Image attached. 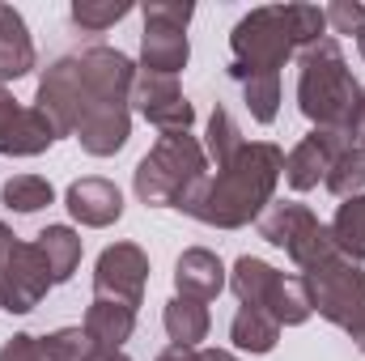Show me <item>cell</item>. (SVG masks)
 <instances>
[{
  "instance_id": "41",
  "label": "cell",
  "mask_w": 365,
  "mask_h": 361,
  "mask_svg": "<svg viewBox=\"0 0 365 361\" xmlns=\"http://www.w3.org/2000/svg\"><path fill=\"white\" fill-rule=\"evenodd\" d=\"M353 345H357V349H361V353H365V327H361V332H357V336H353Z\"/></svg>"
},
{
  "instance_id": "9",
  "label": "cell",
  "mask_w": 365,
  "mask_h": 361,
  "mask_svg": "<svg viewBox=\"0 0 365 361\" xmlns=\"http://www.w3.org/2000/svg\"><path fill=\"white\" fill-rule=\"evenodd\" d=\"M149 280V255L136 243H115L98 255L93 268V298H110L123 306H140Z\"/></svg>"
},
{
  "instance_id": "12",
  "label": "cell",
  "mask_w": 365,
  "mask_h": 361,
  "mask_svg": "<svg viewBox=\"0 0 365 361\" xmlns=\"http://www.w3.org/2000/svg\"><path fill=\"white\" fill-rule=\"evenodd\" d=\"M90 158H110L128 145L132 136V106H110V102H90L81 111V123L73 132Z\"/></svg>"
},
{
  "instance_id": "21",
  "label": "cell",
  "mask_w": 365,
  "mask_h": 361,
  "mask_svg": "<svg viewBox=\"0 0 365 361\" xmlns=\"http://www.w3.org/2000/svg\"><path fill=\"white\" fill-rule=\"evenodd\" d=\"M162 327L170 336V345L179 349H200V340L208 336V306L191 302V298H170L162 310Z\"/></svg>"
},
{
  "instance_id": "31",
  "label": "cell",
  "mask_w": 365,
  "mask_h": 361,
  "mask_svg": "<svg viewBox=\"0 0 365 361\" xmlns=\"http://www.w3.org/2000/svg\"><path fill=\"white\" fill-rule=\"evenodd\" d=\"M43 349H47V361H90L98 353L86 327H56L51 336H43Z\"/></svg>"
},
{
  "instance_id": "34",
  "label": "cell",
  "mask_w": 365,
  "mask_h": 361,
  "mask_svg": "<svg viewBox=\"0 0 365 361\" xmlns=\"http://www.w3.org/2000/svg\"><path fill=\"white\" fill-rule=\"evenodd\" d=\"M0 361H47V349H43V340H38V336H26V332H17L13 340H4Z\"/></svg>"
},
{
  "instance_id": "20",
  "label": "cell",
  "mask_w": 365,
  "mask_h": 361,
  "mask_svg": "<svg viewBox=\"0 0 365 361\" xmlns=\"http://www.w3.org/2000/svg\"><path fill=\"white\" fill-rule=\"evenodd\" d=\"M264 310L272 315L280 327H302V323L314 315V306H310V289H306L302 272H297V276H289V272L276 276V285H272V293H268V302H264Z\"/></svg>"
},
{
  "instance_id": "24",
  "label": "cell",
  "mask_w": 365,
  "mask_h": 361,
  "mask_svg": "<svg viewBox=\"0 0 365 361\" xmlns=\"http://www.w3.org/2000/svg\"><path fill=\"white\" fill-rule=\"evenodd\" d=\"M331 238H336V247H340V255L344 260H353V264H361L365 260V195H353V200H344L340 208H336V217H331Z\"/></svg>"
},
{
  "instance_id": "32",
  "label": "cell",
  "mask_w": 365,
  "mask_h": 361,
  "mask_svg": "<svg viewBox=\"0 0 365 361\" xmlns=\"http://www.w3.org/2000/svg\"><path fill=\"white\" fill-rule=\"evenodd\" d=\"M323 13H327V34H361L365 30V4L357 0H336Z\"/></svg>"
},
{
  "instance_id": "19",
  "label": "cell",
  "mask_w": 365,
  "mask_h": 361,
  "mask_svg": "<svg viewBox=\"0 0 365 361\" xmlns=\"http://www.w3.org/2000/svg\"><path fill=\"white\" fill-rule=\"evenodd\" d=\"M230 340H234V349H242L251 357H264V353H272L276 340H280V323L268 310H259V306H238V315L230 323Z\"/></svg>"
},
{
  "instance_id": "36",
  "label": "cell",
  "mask_w": 365,
  "mask_h": 361,
  "mask_svg": "<svg viewBox=\"0 0 365 361\" xmlns=\"http://www.w3.org/2000/svg\"><path fill=\"white\" fill-rule=\"evenodd\" d=\"M349 141H353V145L365 153V102H361V111L353 115V123H349Z\"/></svg>"
},
{
  "instance_id": "28",
  "label": "cell",
  "mask_w": 365,
  "mask_h": 361,
  "mask_svg": "<svg viewBox=\"0 0 365 361\" xmlns=\"http://www.w3.org/2000/svg\"><path fill=\"white\" fill-rule=\"evenodd\" d=\"M0 200L13 213H38V208H47L56 200V187L43 179V175H13V179L0 187Z\"/></svg>"
},
{
  "instance_id": "17",
  "label": "cell",
  "mask_w": 365,
  "mask_h": 361,
  "mask_svg": "<svg viewBox=\"0 0 365 361\" xmlns=\"http://www.w3.org/2000/svg\"><path fill=\"white\" fill-rule=\"evenodd\" d=\"M34 60L38 56H34V39H30L26 17L13 4H0V86L34 73Z\"/></svg>"
},
{
  "instance_id": "13",
  "label": "cell",
  "mask_w": 365,
  "mask_h": 361,
  "mask_svg": "<svg viewBox=\"0 0 365 361\" xmlns=\"http://www.w3.org/2000/svg\"><path fill=\"white\" fill-rule=\"evenodd\" d=\"M64 204H68V213H73L81 225H90V230H106V225H115V221L123 217V191L110 179H98V175L68 183Z\"/></svg>"
},
{
  "instance_id": "23",
  "label": "cell",
  "mask_w": 365,
  "mask_h": 361,
  "mask_svg": "<svg viewBox=\"0 0 365 361\" xmlns=\"http://www.w3.org/2000/svg\"><path fill=\"white\" fill-rule=\"evenodd\" d=\"M276 276H280V272H276L272 264H264V260H255V255H242V260L234 264V272H230V289H234V298H238L242 306H259V310H264Z\"/></svg>"
},
{
  "instance_id": "6",
  "label": "cell",
  "mask_w": 365,
  "mask_h": 361,
  "mask_svg": "<svg viewBox=\"0 0 365 361\" xmlns=\"http://www.w3.org/2000/svg\"><path fill=\"white\" fill-rule=\"evenodd\" d=\"M128 106L140 111L158 132H191V123H195V106L182 98L179 77H166V73L136 68V81H132V93H128Z\"/></svg>"
},
{
  "instance_id": "37",
  "label": "cell",
  "mask_w": 365,
  "mask_h": 361,
  "mask_svg": "<svg viewBox=\"0 0 365 361\" xmlns=\"http://www.w3.org/2000/svg\"><path fill=\"white\" fill-rule=\"evenodd\" d=\"M191 361H238L230 349H191Z\"/></svg>"
},
{
  "instance_id": "2",
  "label": "cell",
  "mask_w": 365,
  "mask_h": 361,
  "mask_svg": "<svg viewBox=\"0 0 365 361\" xmlns=\"http://www.w3.org/2000/svg\"><path fill=\"white\" fill-rule=\"evenodd\" d=\"M361 102L365 90L357 86V77L344 64V51L331 34L302 51V60H297V106L314 128L349 132Z\"/></svg>"
},
{
  "instance_id": "35",
  "label": "cell",
  "mask_w": 365,
  "mask_h": 361,
  "mask_svg": "<svg viewBox=\"0 0 365 361\" xmlns=\"http://www.w3.org/2000/svg\"><path fill=\"white\" fill-rule=\"evenodd\" d=\"M21 115H26V106H21L13 93L0 86V153H4V145H9V136H13V128L21 123Z\"/></svg>"
},
{
  "instance_id": "25",
  "label": "cell",
  "mask_w": 365,
  "mask_h": 361,
  "mask_svg": "<svg viewBox=\"0 0 365 361\" xmlns=\"http://www.w3.org/2000/svg\"><path fill=\"white\" fill-rule=\"evenodd\" d=\"M230 77L242 86L251 119L255 123H272L276 111H280V77L276 73H230Z\"/></svg>"
},
{
  "instance_id": "43",
  "label": "cell",
  "mask_w": 365,
  "mask_h": 361,
  "mask_svg": "<svg viewBox=\"0 0 365 361\" xmlns=\"http://www.w3.org/2000/svg\"><path fill=\"white\" fill-rule=\"evenodd\" d=\"M0 310H4V306H0Z\"/></svg>"
},
{
  "instance_id": "27",
  "label": "cell",
  "mask_w": 365,
  "mask_h": 361,
  "mask_svg": "<svg viewBox=\"0 0 365 361\" xmlns=\"http://www.w3.org/2000/svg\"><path fill=\"white\" fill-rule=\"evenodd\" d=\"M323 187H327L331 195H340V200L365 195V153L357 149V145H349V149H340V153L331 158Z\"/></svg>"
},
{
  "instance_id": "40",
  "label": "cell",
  "mask_w": 365,
  "mask_h": 361,
  "mask_svg": "<svg viewBox=\"0 0 365 361\" xmlns=\"http://www.w3.org/2000/svg\"><path fill=\"white\" fill-rule=\"evenodd\" d=\"M90 361H132V357H128L123 349H119V353H102V349H98V353H93Z\"/></svg>"
},
{
  "instance_id": "30",
  "label": "cell",
  "mask_w": 365,
  "mask_h": 361,
  "mask_svg": "<svg viewBox=\"0 0 365 361\" xmlns=\"http://www.w3.org/2000/svg\"><path fill=\"white\" fill-rule=\"evenodd\" d=\"M128 13H132L128 0H73V21H77L81 30H90V34L110 30V26L123 21Z\"/></svg>"
},
{
  "instance_id": "38",
  "label": "cell",
  "mask_w": 365,
  "mask_h": 361,
  "mask_svg": "<svg viewBox=\"0 0 365 361\" xmlns=\"http://www.w3.org/2000/svg\"><path fill=\"white\" fill-rule=\"evenodd\" d=\"M13 247H17V234H13V230H9V225L0 221V260H4V255H9Z\"/></svg>"
},
{
  "instance_id": "4",
  "label": "cell",
  "mask_w": 365,
  "mask_h": 361,
  "mask_svg": "<svg viewBox=\"0 0 365 361\" xmlns=\"http://www.w3.org/2000/svg\"><path fill=\"white\" fill-rule=\"evenodd\" d=\"M302 280L310 289V306L327 323H336L349 336H357L365 327V268L361 264L336 255V260L319 264L314 272H302Z\"/></svg>"
},
{
  "instance_id": "22",
  "label": "cell",
  "mask_w": 365,
  "mask_h": 361,
  "mask_svg": "<svg viewBox=\"0 0 365 361\" xmlns=\"http://www.w3.org/2000/svg\"><path fill=\"white\" fill-rule=\"evenodd\" d=\"M34 247L43 251L47 272H51L56 285H64V280L77 272V264H81V234H77L73 225H47V230L34 238Z\"/></svg>"
},
{
  "instance_id": "5",
  "label": "cell",
  "mask_w": 365,
  "mask_h": 361,
  "mask_svg": "<svg viewBox=\"0 0 365 361\" xmlns=\"http://www.w3.org/2000/svg\"><path fill=\"white\" fill-rule=\"evenodd\" d=\"M230 47H234V60H230V73H276L289 64V56L297 51L289 30H284V17H280V4L268 9H251L234 34H230Z\"/></svg>"
},
{
  "instance_id": "26",
  "label": "cell",
  "mask_w": 365,
  "mask_h": 361,
  "mask_svg": "<svg viewBox=\"0 0 365 361\" xmlns=\"http://www.w3.org/2000/svg\"><path fill=\"white\" fill-rule=\"evenodd\" d=\"M242 149H247V141H242L238 123L230 119V111H225V106H217V111L208 115V141H204L208 162H217V171H225Z\"/></svg>"
},
{
  "instance_id": "3",
  "label": "cell",
  "mask_w": 365,
  "mask_h": 361,
  "mask_svg": "<svg viewBox=\"0 0 365 361\" xmlns=\"http://www.w3.org/2000/svg\"><path fill=\"white\" fill-rule=\"evenodd\" d=\"M208 183V153L191 132H162L136 166V200L149 208H191Z\"/></svg>"
},
{
  "instance_id": "8",
  "label": "cell",
  "mask_w": 365,
  "mask_h": 361,
  "mask_svg": "<svg viewBox=\"0 0 365 361\" xmlns=\"http://www.w3.org/2000/svg\"><path fill=\"white\" fill-rule=\"evenodd\" d=\"M77 60V73H81V86H86V106L90 102H110V106H128V93L136 81V60L115 51V47H86Z\"/></svg>"
},
{
  "instance_id": "42",
  "label": "cell",
  "mask_w": 365,
  "mask_h": 361,
  "mask_svg": "<svg viewBox=\"0 0 365 361\" xmlns=\"http://www.w3.org/2000/svg\"><path fill=\"white\" fill-rule=\"evenodd\" d=\"M357 51H361V60H365V30L357 34Z\"/></svg>"
},
{
  "instance_id": "39",
  "label": "cell",
  "mask_w": 365,
  "mask_h": 361,
  "mask_svg": "<svg viewBox=\"0 0 365 361\" xmlns=\"http://www.w3.org/2000/svg\"><path fill=\"white\" fill-rule=\"evenodd\" d=\"M158 361H191V349H179V345H170V349H166V353H162Z\"/></svg>"
},
{
  "instance_id": "10",
  "label": "cell",
  "mask_w": 365,
  "mask_h": 361,
  "mask_svg": "<svg viewBox=\"0 0 365 361\" xmlns=\"http://www.w3.org/2000/svg\"><path fill=\"white\" fill-rule=\"evenodd\" d=\"M34 106L47 115V123L56 128V136H73V132H77L81 111H86V86H81L77 60H56V64L43 73Z\"/></svg>"
},
{
  "instance_id": "29",
  "label": "cell",
  "mask_w": 365,
  "mask_h": 361,
  "mask_svg": "<svg viewBox=\"0 0 365 361\" xmlns=\"http://www.w3.org/2000/svg\"><path fill=\"white\" fill-rule=\"evenodd\" d=\"M280 17H284V30L293 39V47H314L319 39H327V13L319 4H280Z\"/></svg>"
},
{
  "instance_id": "11",
  "label": "cell",
  "mask_w": 365,
  "mask_h": 361,
  "mask_svg": "<svg viewBox=\"0 0 365 361\" xmlns=\"http://www.w3.org/2000/svg\"><path fill=\"white\" fill-rule=\"evenodd\" d=\"M349 145H353L349 132L314 128L310 136H302V141L289 149V158H284V183H289L293 191H310V187H319V183L327 179L331 158H336L340 149H349Z\"/></svg>"
},
{
  "instance_id": "15",
  "label": "cell",
  "mask_w": 365,
  "mask_h": 361,
  "mask_svg": "<svg viewBox=\"0 0 365 361\" xmlns=\"http://www.w3.org/2000/svg\"><path fill=\"white\" fill-rule=\"evenodd\" d=\"M187 60H191L187 30L162 26V21H145V34H140V68L179 77L182 68H187Z\"/></svg>"
},
{
  "instance_id": "14",
  "label": "cell",
  "mask_w": 365,
  "mask_h": 361,
  "mask_svg": "<svg viewBox=\"0 0 365 361\" xmlns=\"http://www.w3.org/2000/svg\"><path fill=\"white\" fill-rule=\"evenodd\" d=\"M225 285H230L225 264H221L212 251H204V247H187V251L179 255V264H175V289H179V298L212 302Z\"/></svg>"
},
{
  "instance_id": "33",
  "label": "cell",
  "mask_w": 365,
  "mask_h": 361,
  "mask_svg": "<svg viewBox=\"0 0 365 361\" xmlns=\"http://www.w3.org/2000/svg\"><path fill=\"white\" fill-rule=\"evenodd\" d=\"M140 17L145 21L175 26V30H187L191 17H195V4H182V0H149V4H140Z\"/></svg>"
},
{
  "instance_id": "7",
  "label": "cell",
  "mask_w": 365,
  "mask_h": 361,
  "mask_svg": "<svg viewBox=\"0 0 365 361\" xmlns=\"http://www.w3.org/2000/svg\"><path fill=\"white\" fill-rule=\"evenodd\" d=\"M51 285H56V280H51V272H47L43 251H38L34 243H21V238H17V247L0 260V306L13 310V315H30V310L47 298Z\"/></svg>"
},
{
  "instance_id": "1",
  "label": "cell",
  "mask_w": 365,
  "mask_h": 361,
  "mask_svg": "<svg viewBox=\"0 0 365 361\" xmlns=\"http://www.w3.org/2000/svg\"><path fill=\"white\" fill-rule=\"evenodd\" d=\"M280 175H284V153L268 141H251L225 171H217L200 187L187 217L217 230H238L247 221H259V213L272 204Z\"/></svg>"
},
{
  "instance_id": "18",
  "label": "cell",
  "mask_w": 365,
  "mask_h": 361,
  "mask_svg": "<svg viewBox=\"0 0 365 361\" xmlns=\"http://www.w3.org/2000/svg\"><path fill=\"white\" fill-rule=\"evenodd\" d=\"M319 225V217L306 208V204H297V200H272L264 213H259V234L272 243V247H293L302 234H310Z\"/></svg>"
},
{
  "instance_id": "16",
  "label": "cell",
  "mask_w": 365,
  "mask_h": 361,
  "mask_svg": "<svg viewBox=\"0 0 365 361\" xmlns=\"http://www.w3.org/2000/svg\"><path fill=\"white\" fill-rule=\"evenodd\" d=\"M81 327L93 340V349L119 353L123 340H132V332H136V306H123V302H110V298H93Z\"/></svg>"
}]
</instances>
